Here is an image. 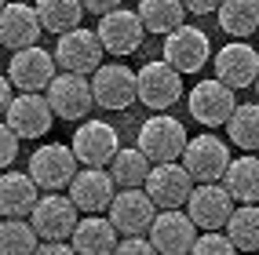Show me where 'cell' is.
Returning a JSON list of instances; mask_svg holds the SVG:
<instances>
[{"label": "cell", "mask_w": 259, "mask_h": 255, "mask_svg": "<svg viewBox=\"0 0 259 255\" xmlns=\"http://www.w3.org/2000/svg\"><path fill=\"white\" fill-rule=\"evenodd\" d=\"M186 128L176 121V117H168V113H157V117H150V121H143L139 128V149L143 157L150 164H168V161H179L183 157V149H186Z\"/></svg>", "instance_id": "6da1fadb"}, {"label": "cell", "mask_w": 259, "mask_h": 255, "mask_svg": "<svg viewBox=\"0 0 259 255\" xmlns=\"http://www.w3.org/2000/svg\"><path fill=\"white\" fill-rule=\"evenodd\" d=\"M80 172L77 168V157H73V149L70 146H62V142H44L40 149H33V157H29V179L40 186V190H51V193H59L62 186H70L73 175Z\"/></svg>", "instance_id": "7a4b0ae2"}, {"label": "cell", "mask_w": 259, "mask_h": 255, "mask_svg": "<svg viewBox=\"0 0 259 255\" xmlns=\"http://www.w3.org/2000/svg\"><path fill=\"white\" fill-rule=\"evenodd\" d=\"M102 44L92 29H70L62 33L55 51H51V59H55V66H62V73H77V77H92L99 66H102Z\"/></svg>", "instance_id": "3957f363"}, {"label": "cell", "mask_w": 259, "mask_h": 255, "mask_svg": "<svg viewBox=\"0 0 259 255\" xmlns=\"http://www.w3.org/2000/svg\"><path fill=\"white\" fill-rule=\"evenodd\" d=\"M8 80H11V88H19L22 95L48 91V84L55 80V59H51V51H44L40 44L15 51L11 62H8Z\"/></svg>", "instance_id": "277c9868"}, {"label": "cell", "mask_w": 259, "mask_h": 255, "mask_svg": "<svg viewBox=\"0 0 259 255\" xmlns=\"http://www.w3.org/2000/svg\"><path fill=\"white\" fill-rule=\"evenodd\" d=\"M183 168L190 172V179L197 186L201 182H223V175H227V168H230V149H227V142H219L215 135L204 131V135L186 142Z\"/></svg>", "instance_id": "5b68a950"}, {"label": "cell", "mask_w": 259, "mask_h": 255, "mask_svg": "<svg viewBox=\"0 0 259 255\" xmlns=\"http://www.w3.org/2000/svg\"><path fill=\"white\" fill-rule=\"evenodd\" d=\"M77 204L62 193H48L33 204L29 212V226L37 230L40 241H70L73 230H77Z\"/></svg>", "instance_id": "8992f818"}, {"label": "cell", "mask_w": 259, "mask_h": 255, "mask_svg": "<svg viewBox=\"0 0 259 255\" xmlns=\"http://www.w3.org/2000/svg\"><path fill=\"white\" fill-rule=\"evenodd\" d=\"M164 62L176 70L179 77L183 73H197V70H204V62H208V55H212V44H208V37H204V29H197V26H179V29H171L168 37H164Z\"/></svg>", "instance_id": "52a82bcc"}, {"label": "cell", "mask_w": 259, "mask_h": 255, "mask_svg": "<svg viewBox=\"0 0 259 255\" xmlns=\"http://www.w3.org/2000/svg\"><path fill=\"white\" fill-rule=\"evenodd\" d=\"M186 215L190 223L197 230H223L227 226V219L234 215V197L227 193V186L223 182H201L190 190V200H186Z\"/></svg>", "instance_id": "ba28073f"}, {"label": "cell", "mask_w": 259, "mask_h": 255, "mask_svg": "<svg viewBox=\"0 0 259 255\" xmlns=\"http://www.w3.org/2000/svg\"><path fill=\"white\" fill-rule=\"evenodd\" d=\"M92 98L102 110H128L139 91H135V70L124 62H102L92 73Z\"/></svg>", "instance_id": "9c48e42d"}, {"label": "cell", "mask_w": 259, "mask_h": 255, "mask_svg": "<svg viewBox=\"0 0 259 255\" xmlns=\"http://www.w3.org/2000/svg\"><path fill=\"white\" fill-rule=\"evenodd\" d=\"M143 190L150 193V200L157 204L161 212L171 208H183L190 200V190H194V179L179 161H168V164H150V175L143 182Z\"/></svg>", "instance_id": "30bf717a"}, {"label": "cell", "mask_w": 259, "mask_h": 255, "mask_svg": "<svg viewBox=\"0 0 259 255\" xmlns=\"http://www.w3.org/2000/svg\"><path fill=\"white\" fill-rule=\"evenodd\" d=\"M135 91H139V102L146 110H168L176 106L183 95V77L171 70V66L161 62H146L139 73H135Z\"/></svg>", "instance_id": "8fae6325"}, {"label": "cell", "mask_w": 259, "mask_h": 255, "mask_svg": "<svg viewBox=\"0 0 259 255\" xmlns=\"http://www.w3.org/2000/svg\"><path fill=\"white\" fill-rule=\"evenodd\" d=\"M70 142H73L70 149H73L77 164H84V168H106V164L117 157V149H120L117 131H113V124H106V121H84V124L73 131Z\"/></svg>", "instance_id": "7c38bea8"}, {"label": "cell", "mask_w": 259, "mask_h": 255, "mask_svg": "<svg viewBox=\"0 0 259 255\" xmlns=\"http://www.w3.org/2000/svg\"><path fill=\"white\" fill-rule=\"evenodd\" d=\"M48 106L62 121H84L92 113V80L77 73H55V80L48 84Z\"/></svg>", "instance_id": "4fadbf2b"}, {"label": "cell", "mask_w": 259, "mask_h": 255, "mask_svg": "<svg viewBox=\"0 0 259 255\" xmlns=\"http://www.w3.org/2000/svg\"><path fill=\"white\" fill-rule=\"evenodd\" d=\"M95 37H99V44H102L106 55H132V51H139L146 29H143V22H139L135 11L117 8V11H110V15L99 19Z\"/></svg>", "instance_id": "5bb4252c"}, {"label": "cell", "mask_w": 259, "mask_h": 255, "mask_svg": "<svg viewBox=\"0 0 259 255\" xmlns=\"http://www.w3.org/2000/svg\"><path fill=\"white\" fill-rule=\"evenodd\" d=\"M153 215H157V204L150 200L146 190H120L110 204V223L117 233H124V237H143L150 233V223H153Z\"/></svg>", "instance_id": "9a60e30c"}, {"label": "cell", "mask_w": 259, "mask_h": 255, "mask_svg": "<svg viewBox=\"0 0 259 255\" xmlns=\"http://www.w3.org/2000/svg\"><path fill=\"white\" fill-rule=\"evenodd\" d=\"M197 241V226L190 223V215L171 208V212H157L150 223V244L157 248V255H190Z\"/></svg>", "instance_id": "2e32d148"}, {"label": "cell", "mask_w": 259, "mask_h": 255, "mask_svg": "<svg viewBox=\"0 0 259 255\" xmlns=\"http://www.w3.org/2000/svg\"><path fill=\"white\" fill-rule=\"evenodd\" d=\"M4 124L19 135V139H40L55 124V113H51L44 95H15L11 106L4 113Z\"/></svg>", "instance_id": "e0dca14e"}, {"label": "cell", "mask_w": 259, "mask_h": 255, "mask_svg": "<svg viewBox=\"0 0 259 255\" xmlns=\"http://www.w3.org/2000/svg\"><path fill=\"white\" fill-rule=\"evenodd\" d=\"M237 110V98L227 84L219 80H201L194 84V91H190V113H194V121L204 124V128H219L230 121V113Z\"/></svg>", "instance_id": "ac0fdd59"}, {"label": "cell", "mask_w": 259, "mask_h": 255, "mask_svg": "<svg viewBox=\"0 0 259 255\" xmlns=\"http://www.w3.org/2000/svg\"><path fill=\"white\" fill-rule=\"evenodd\" d=\"M259 77V51L245 40H237V44H227L215 55V80L219 84H227L230 91L237 88H252Z\"/></svg>", "instance_id": "d6986e66"}, {"label": "cell", "mask_w": 259, "mask_h": 255, "mask_svg": "<svg viewBox=\"0 0 259 255\" xmlns=\"http://www.w3.org/2000/svg\"><path fill=\"white\" fill-rule=\"evenodd\" d=\"M117 197V186L110 179V172L102 168H88V172H77L70 182V200L77 204V212L84 215H99V212H110V204Z\"/></svg>", "instance_id": "ffe728a7"}, {"label": "cell", "mask_w": 259, "mask_h": 255, "mask_svg": "<svg viewBox=\"0 0 259 255\" xmlns=\"http://www.w3.org/2000/svg\"><path fill=\"white\" fill-rule=\"evenodd\" d=\"M40 19L29 4H19V0H8L4 11H0V47H11V51H22L33 47L40 40Z\"/></svg>", "instance_id": "44dd1931"}, {"label": "cell", "mask_w": 259, "mask_h": 255, "mask_svg": "<svg viewBox=\"0 0 259 255\" xmlns=\"http://www.w3.org/2000/svg\"><path fill=\"white\" fill-rule=\"evenodd\" d=\"M37 182L26 172H4L0 175V215L4 219H26L37 204Z\"/></svg>", "instance_id": "7402d4cb"}, {"label": "cell", "mask_w": 259, "mask_h": 255, "mask_svg": "<svg viewBox=\"0 0 259 255\" xmlns=\"http://www.w3.org/2000/svg\"><path fill=\"white\" fill-rule=\"evenodd\" d=\"M70 244L77 255H113L117 248V230L106 215H88V219H80L73 237H70Z\"/></svg>", "instance_id": "603a6c76"}, {"label": "cell", "mask_w": 259, "mask_h": 255, "mask_svg": "<svg viewBox=\"0 0 259 255\" xmlns=\"http://www.w3.org/2000/svg\"><path fill=\"white\" fill-rule=\"evenodd\" d=\"M223 186H227V193L241 204H255L259 200V157L245 153V157L230 161L227 175H223Z\"/></svg>", "instance_id": "cb8c5ba5"}, {"label": "cell", "mask_w": 259, "mask_h": 255, "mask_svg": "<svg viewBox=\"0 0 259 255\" xmlns=\"http://www.w3.org/2000/svg\"><path fill=\"white\" fill-rule=\"evenodd\" d=\"M139 22L146 33H157V37H168L171 29H179L183 26V0H139Z\"/></svg>", "instance_id": "d4e9b609"}, {"label": "cell", "mask_w": 259, "mask_h": 255, "mask_svg": "<svg viewBox=\"0 0 259 255\" xmlns=\"http://www.w3.org/2000/svg\"><path fill=\"white\" fill-rule=\"evenodd\" d=\"M33 11H37V19H40V29L55 33V37L77 29L80 26V15H84L80 0H37Z\"/></svg>", "instance_id": "484cf974"}, {"label": "cell", "mask_w": 259, "mask_h": 255, "mask_svg": "<svg viewBox=\"0 0 259 255\" xmlns=\"http://www.w3.org/2000/svg\"><path fill=\"white\" fill-rule=\"evenodd\" d=\"M219 26L237 40L259 33V0H223L219 4Z\"/></svg>", "instance_id": "4316f807"}, {"label": "cell", "mask_w": 259, "mask_h": 255, "mask_svg": "<svg viewBox=\"0 0 259 255\" xmlns=\"http://www.w3.org/2000/svg\"><path fill=\"white\" fill-rule=\"evenodd\" d=\"M227 237L237 251H259V204H241L234 208V215L227 219Z\"/></svg>", "instance_id": "83f0119b"}, {"label": "cell", "mask_w": 259, "mask_h": 255, "mask_svg": "<svg viewBox=\"0 0 259 255\" xmlns=\"http://www.w3.org/2000/svg\"><path fill=\"white\" fill-rule=\"evenodd\" d=\"M146 175H150V161L139 149H117V157L110 161V179L120 190H143Z\"/></svg>", "instance_id": "f1b7e54d"}, {"label": "cell", "mask_w": 259, "mask_h": 255, "mask_svg": "<svg viewBox=\"0 0 259 255\" xmlns=\"http://www.w3.org/2000/svg\"><path fill=\"white\" fill-rule=\"evenodd\" d=\"M227 131H230V142H237V149L255 153L259 149V102L237 106L227 121Z\"/></svg>", "instance_id": "f546056e"}, {"label": "cell", "mask_w": 259, "mask_h": 255, "mask_svg": "<svg viewBox=\"0 0 259 255\" xmlns=\"http://www.w3.org/2000/svg\"><path fill=\"white\" fill-rule=\"evenodd\" d=\"M37 241L40 237L26 219H4L0 223V255H33Z\"/></svg>", "instance_id": "4dcf8cb0"}, {"label": "cell", "mask_w": 259, "mask_h": 255, "mask_svg": "<svg viewBox=\"0 0 259 255\" xmlns=\"http://www.w3.org/2000/svg\"><path fill=\"white\" fill-rule=\"evenodd\" d=\"M190 255H237V248L230 244L227 233L208 230V233H197V241H194V248H190Z\"/></svg>", "instance_id": "1f68e13d"}, {"label": "cell", "mask_w": 259, "mask_h": 255, "mask_svg": "<svg viewBox=\"0 0 259 255\" xmlns=\"http://www.w3.org/2000/svg\"><path fill=\"white\" fill-rule=\"evenodd\" d=\"M19 142H22L19 135H15L8 124H0V172L15 164V157H19Z\"/></svg>", "instance_id": "d6a6232c"}, {"label": "cell", "mask_w": 259, "mask_h": 255, "mask_svg": "<svg viewBox=\"0 0 259 255\" xmlns=\"http://www.w3.org/2000/svg\"><path fill=\"white\" fill-rule=\"evenodd\" d=\"M113 255H157V248H153L146 237H124V241H117Z\"/></svg>", "instance_id": "836d02e7"}, {"label": "cell", "mask_w": 259, "mask_h": 255, "mask_svg": "<svg viewBox=\"0 0 259 255\" xmlns=\"http://www.w3.org/2000/svg\"><path fill=\"white\" fill-rule=\"evenodd\" d=\"M80 8L102 19V15H110V11H117V8H120V0H80Z\"/></svg>", "instance_id": "e575fe53"}, {"label": "cell", "mask_w": 259, "mask_h": 255, "mask_svg": "<svg viewBox=\"0 0 259 255\" xmlns=\"http://www.w3.org/2000/svg\"><path fill=\"white\" fill-rule=\"evenodd\" d=\"M33 255H77V251H73V244H66V241H44V244H37Z\"/></svg>", "instance_id": "d590c367"}, {"label": "cell", "mask_w": 259, "mask_h": 255, "mask_svg": "<svg viewBox=\"0 0 259 255\" xmlns=\"http://www.w3.org/2000/svg\"><path fill=\"white\" fill-rule=\"evenodd\" d=\"M219 4L223 0H183V8L194 15H212V11H219Z\"/></svg>", "instance_id": "8d00e7d4"}, {"label": "cell", "mask_w": 259, "mask_h": 255, "mask_svg": "<svg viewBox=\"0 0 259 255\" xmlns=\"http://www.w3.org/2000/svg\"><path fill=\"white\" fill-rule=\"evenodd\" d=\"M11 98H15V95H11V80H8L4 73H0V117L8 113V106H11Z\"/></svg>", "instance_id": "74e56055"}, {"label": "cell", "mask_w": 259, "mask_h": 255, "mask_svg": "<svg viewBox=\"0 0 259 255\" xmlns=\"http://www.w3.org/2000/svg\"><path fill=\"white\" fill-rule=\"evenodd\" d=\"M252 88H255V91H259V77H255V84H252Z\"/></svg>", "instance_id": "f35d334b"}, {"label": "cell", "mask_w": 259, "mask_h": 255, "mask_svg": "<svg viewBox=\"0 0 259 255\" xmlns=\"http://www.w3.org/2000/svg\"><path fill=\"white\" fill-rule=\"evenodd\" d=\"M4 4H8V0H0V11H4Z\"/></svg>", "instance_id": "ab89813d"}, {"label": "cell", "mask_w": 259, "mask_h": 255, "mask_svg": "<svg viewBox=\"0 0 259 255\" xmlns=\"http://www.w3.org/2000/svg\"><path fill=\"white\" fill-rule=\"evenodd\" d=\"M252 255H259V251H252Z\"/></svg>", "instance_id": "60d3db41"}, {"label": "cell", "mask_w": 259, "mask_h": 255, "mask_svg": "<svg viewBox=\"0 0 259 255\" xmlns=\"http://www.w3.org/2000/svg\"><path fill=\"white\" fill-rule=\"evenodd\" d=\"M0 51H4V47H0Z\"/></svg>", "instance_id": "b9f144b4"}]
</instances>
